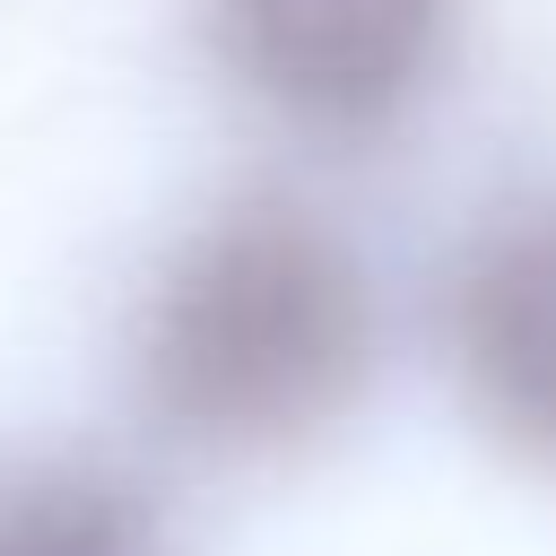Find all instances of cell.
<instances>
[{
    "mask_svg": "<svg viewBox=\"0 0 556 556\" xmlns=\"http://www.w3.org/2000/svg\"><path fill=\"white\" fill-rule=\"evenodd\" d=\"M200 17L226 78L313 139L400 130L460 43V0H200Z\"/></svg>",
    "mask_w": 556,
    "mask_h": 556,
    "instance_id": "7a4b0ae2",
    "label": "cell"
},
{
    "mask_svg": "<svg viewBox=\"0 0 556 556\" xmlns=\"http://www.w3.org/2000/svg\"><path fill=\"white\" fill-rule=\"evenodd\" d=\"M443 365L495 452L556 478V182L486 200L443 261Z\"/></svg>",
    "mask_w": 556,
    "mask_h": 556,
    "instance_id": "3957f363",
    "label": "cell"
},
{
    "mask_svg": "<svg viewBox=\"0 0 556 556\" xmlns=\"http://www.w3.org/2000/svg\"><path fill=\"white\" fill-rule=\"evenodd\" d=\"M382 356L365 252L295 191L200 208L148 269L130 374L148 417L217 460H269L330 434Z\"/></svg>",
    "mask_w": 556,
    "mask_h": 556,
    "instance_id": "6da1fadb",
    "label": "cell"
},
{
    "mask_svg": "<svg viewBox=\"0 0 556 556\" xmlns=\"http://www.w3.org/2000/svg\"><path fill=\"white\" fill-rule=\"evenodd\" d=\"M0 556H174V530L122 460L43 443L0 460Z\"/></svg>",
    "mask_w": 556,
    "mask_h": 556,
    "instance_id": "277c9868",
    "label": "cell"
}]
</instances>
